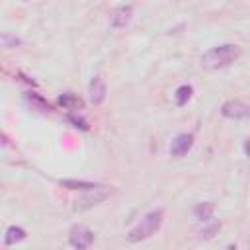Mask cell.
Listing matches in <instances>:
<instances>
[{
    "instance_id": "1",
    "label": "cell",
    "mask_w": 250,
    "mask_h": 250,
    "mask_svg": "<svg viewBox=\"0 0 250 250\" xmlns=\"http://www.w3.org/2000/svg\"><path fill=\"white\" fill-rule=\"evenodd\" d=\"M162 219H164V209H154V211L146 213V215L127 232V240H129V242H141V240L150 238V236L160 229Z\"/></svg>"
},
{
    "instance_id": "2",
    "label": "cell",
    "mask_w": 250,
    "mask_h": 250,
    "mask_svg": "<svg viewBox=\"0 0 250 250\" xmlns=\"http://www.w3.org/2000/svg\"><path fill=\"white\" fill-rule=\"evenodd\" d=\"M238 57H240V47L232 45V43H225V45L209 49L201 57V64L205 68H221V66H227V64L234 62Z\"/></svg>"
},
{
    "instance_id": "3",
    "label": "cell",
    "mask_w": 250,
    "mask_h": 250,
    "mask_svg": "<svg viewBox=\"0 0 250 250\" xmlns=\"http://www.w3.org/2000/svg\"><path fill=\"white\" fill-rule=\"evenodd\" d=\"M109 195H111V188H107V186H98V188H94V189H88L86 195L78 197V199L74 201V209H76V211H86V209H90V207L102 203V201L107 199Z\"/></svg>"
},
{
    "instance_id": "4",
    "label": "cell",
    "mask_w": 250,
    "mask_h": 250,
    "mask_svg": "<svg viewBox=\"0 0 250 250\" xmlns=\"http://www.w3.org/2000/svg\"><path fill=\"white\" fill-rule=\"evenodd\" d=\"M68 242L72 248H78V250H84V248H90L92 242H94V232L88 229V227H82V225H76L70 229V234H68Z\"/></svg>"
},
{
    "instance_id": "5",
    "label": "cell",
    "mask_w": 250,
    "mask_h": 250,
    "mask_svg": "<svg viewBox=\"0 0 250 250\" xmlns=\"http://www.w3.org/2000/svg\"><path fill=\"white\" fill-rule=\"evenodd\" d=\"M221 113L229 119H246L250 117V105L242 100H229L221 105Z\"/></svg>"
},
{
    "instance_id": "6",
    "label": "cell",
    "mask_w": 250,
    "mask_h": 250,
    "mask_svg": "<svg viewBox=\"0 0 250 250\" xmlns=\"http://www.w3.org/2000/svg\"><path fill=\"white\" fill-rule=\"evenodd\" d=\"M191 145H193V135H189V133H180V135L172 141V145H170V156L180 158V156L188 154V150L191 148Z\"/></svg>"
},
{
    "instance_id": "7",
    "label": "cell",
    "mask_w": 250,
    "mask_h": 250,
    "mask_svg": "<svg viewBox=\"0 0 250 250\" xmlns=\"http://www.w3.org/2000/svg\"><path fill=\"white\" fill-rule=\"evenodd\" d=\"M105 82H104V78H100V76H94L92 78V82H90V88H88V94H90V102L94 104V105H100L104 100H105Z\"/></svg>"
},
{
    "instance_id": "8",
    "label": "cell",
    "mask_w": 250,
    "mask_h": 250,
    "mask_svg": "<svg viewBox=\"0 0 250 250\" xmlns=\"http://www.w3.org/2000/svg\"><path fill=\"white\" fill-rule=\"evenodd\" d=\"M131 18H133V8L131 6H119L113 10L109 23H111V27H125L131 21Z\"/></svg>"
},
{
    "instance_id": "9",
    "label": "cell",
    "mask_w": 250,
    "mask_h": 250,
    "mask_svg": "<svg viewBox=\"0 0 250 250\" xmlns=\"http://www.w3.org/2000/svg\"><path fill=\"white\" fill-rule=\"evenodd\" d=\"M59 105L61 107H64V109H82V100L76 96V94H70V92H66V94H62V96H59Z\"/></svg>"
},
{
    "instance_id": "10",
    "label": "cell",
    "mask_w": 250,
    "mask_h": 250,
    "mask_svg": "<svg viewBox=\"0 0 250 250\" xmlns=\"http://www.w3.org/2000/svg\"><path fill=\"white\" fill-rule=\"evenodd\" d=\"M201 223H203V227L197 230V232H199V238H213V236L219 232V229H221V223L215 221L213 217L207 219V221H201Z\"/></svg>"
},
{
    "instance_id": "11",
    "label": "cell",
    "mask_w": 250,
    "mask_h": 250,
    "mask_svg": "<svg viewBox=\"0 0 250 250\" xmlns=\"http://www.w3.org/2000/svg\"><path fill=\"white\" fill-rule=\"evenodd\" d=\"M27 236V232L21 229V227H16V225H12V227H8L6 229V236H4V244H16V242H21L23 238Z\"/></svg>"
},
{
    "instance_id": "12",
    "label": "cell",
    "mask_w": 250,
    "mask_h": 250,
    "mask_svg": "<svg viewBox=\"0 0 250 250\" xmlns=\"http://www.w3.org/2000/svg\"><path fill=\"white\" fill-rule=\"evenodd\" d=\"M213 211H215V205L211 201H203V203H197L193 207V215L199 219V221H207L213 217Z\"/></svg>"
},
{
    "instance_id": "13",
    "label": "cell",
    "mask_w": 250,
    "mask_h": 250,
    "mask_svg": "<svg viewBox=\"0 0 250 250\" xmlns=\"http://www.w3.org/2000/svg\"><path fill=\"white\" fill-rule=\"evenodd\" d=\"M61 186L66 188V189H82V191H88V189L98 188V184L84 182V180H61Z\"/></svg>"
},
{
    "instance_id": "14",
    "label": "cell",
    "mask_w": 250,
    "mask_h": 250,
    "mask_svg": "<svg viewBox=\"0 0 250 250\" xmlns=\"http://www.w3.org/2000/svg\"><path fill=\"white\" fill-rule=\"evenodd\" d=\"M191 86H188V84H184V86H180L178 90H176V94H174V100H176V105H186L188 102H189V98H191Z\"/></svg>"
},
{
    "instance_id": "15",
    "label": "cell",
    "mask_w": 250,
    "mask_h": 250,
    "mask_svg": "<svg viewBox=\"0 0 250 250\" xmlns=\"http://www.w3.org/2000/svg\"><path fill=\"white\" fill-rule=\"evenodd\" d=\"M25 98H27V102L31 104V105H35L39 111H49V104L41 98V96H37V94H33V92H29V94H25Z\"/></svg>"
},
{
    "instance_id": "16",
    "label": "cell",
    "mask_w": 250,
    "mask_h": 250,
    "mask_svg": "<svg viewBox=\"0 0 250 250\" xmlns=\"http://www.w3.org/2000/svg\"><path fill=\"white\" fill-rule=\"evenodd\" d=\"M2 43H4V47H6V49H12V47L20 45V39H16V37H10L8 33H4V35H2Z\"/></svg>"
},
{
    "instance_id": "17",
    "label": "cell",
    "mask_w": 250,
    "mask_h": 250,
    "mask_svg": "<svg viewBox=\"0 0 250 250\" xmlns=\"http://www.w3.org/2000/svg\"><path fill=\"white\" fill-rule=\"evenodd\" d=\"M68 121L70 123H74V127H80V129H88V125H86V121L82 119V117H76V115H68Z\"/></svg>"
},
{
    "instance_id": "18",
    "label": "cell",
    "mask_w": 250,
    "mask_h": 250,
    "mask_svg": "<svg viewBox=\"0 0 250 250\" xmlns=\"http://www.w3.org/2000/svg\"><path fill=\"white\" fill-rule=\"evenodd\" d=\"M244 152H246V156H250V139L244 143Z\"/></svg>"
}]
</instances>
